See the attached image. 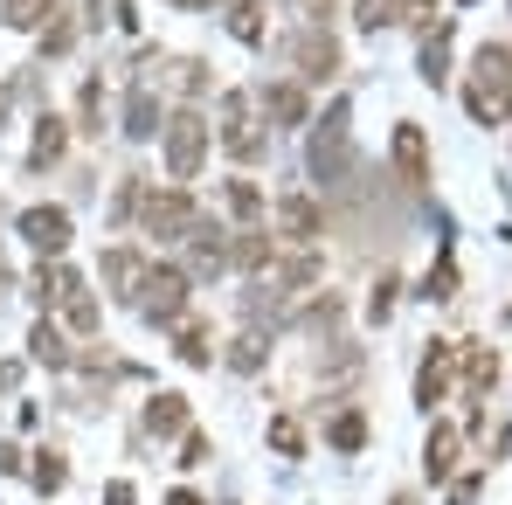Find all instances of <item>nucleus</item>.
I'll list each match as a JSON object with an SVG mask.
<instances>
[{
    "label": "nucleus",
    "mask_w": 512,
    "mask_h": 505,
    "mask_svg": "<svg viewBox=\"0 0 512 505\" xmlns=\"http://www.w3.org/2000/svg\"><path fill=\"white\" fill-rule=\"evenodd\" d=\"M471 70H478V77H471V90H464L471 118H478V125H499V118L512 111V49H506V42H485Z\"/></svg>",
    "instance_id": "f257e3e1"
},
{
    "label": "nucleus",
    "mask_w": 512,
    "mask_h": 505,
    "mask_svg": "<svg viewBox=\"0 0 512 505\" xmlns=\"http://www.w3.org/2000/svg\"><path fill=\"white\" fill-rule=\"evenodd\" d=\"M139 305H146V319L173 326V319L187 312V277H180V270H167V263H153V270L139 277Z\"/></svg>",
    "instance_id": "f03ea898"
},
{
    "label": "nucleus",
    "mask_w": 512,
    "mask_h": 505,
    "mask_svg": "<svg viewBox=\"0 0 512 505\" xmlns=\"http://www.w3.org/2000/svg\"><path fill=\"white\" fill-rule=\"evenodd\" d=\"M201 153H208V125H201L194 111H180V118L167 125V173L173 180H194Z\"/></svg>",
    "instance_id": "7ed1b4c3"
},
{
    "label": "nucleus",
    "mask_w": 512,
    "mask_h": 505,
    "mask_svg": "<svg viewBox=\"0 0 512 505\" xmlns=\"http://www.w3.org/2000/svg\"><path fill=\"white\" fill-rule=\"evenodd\" d=\"M450 367H457V346H450V339H429L423 367H416V402H423V409H436V402L450 395Z\"/></svg>",
    "instance_id": "20e7f679"
},
{
    "label": "nucleus",
    "mask_w": 512,
    "mask_h": 505,
    "mask_svg": "<svg viewBox=\"0 0 512 505\" xmlns=\"http://www.w3.org/2000/svg\"><path fill=\"white\" fill-rule=\"evenodd\" d=\"M222 146H229L236 160H256V153H263V139H256V125H250V97H243V90L222 97Z\"/></svg>",
    "instance_id": "39448f33"
},
{
    "label": "nucleus",
    "mask_w": 512,
    "mask_h": 505,
    "mask_svg": "<svg viewBox=\"0 0 512 505\" xmlns=\"http://www.w3.org/2000/svg\"><path fill=\"white\" fill-rule=\"evenodd\" d=\"M194 229V201L167 187V194H146V236H187Z\"/></svg>",
    "instance_id": "423d86ee"
},
{
    "label": "nucleus",
    "mask_w": 512,
    "mask_h": 505,
    "mask_svg": "<svg viewBox=\"0 0 512 505\" xmlns=\"http://www.w3.org/2000/svg\"><path fill=\"white\" fill-rule=\"evenodd\" d=\"M21 236L42 256H63L70 250V208H28V215H21Z\"/></svg>",
    "instance_id": "0eeeda50"
},
{
    "label": "nucleus",
    "mask_w": 512,
    "mask_h": 505,
    "mask_svg": "<svg viewBox=\"0 0 512 505\" xmlns=\"http://www.w3.org/2000/svg\"><path fill=\"white\" fill-rule=\"evenodd\" d=\"M395 167L409 187H423L429 180V153H423V125H395Z\"/></svg>",
    "instance_id": "6e6552de"
},
{
    "label": "nucleus",
    "mask_w": 512,
    "mask_h": 505,
    "mask_svg": "<svg viewBox=\"0 0 512 505\" xmlns=\"http://www.w3.org/2000/svg\"><path fill=\"white\" fill-rule=\"evenodd\" d=\"M450 471H457V429H450V422H436V429H429V443H423V478L443 485Z\"/></svg>",
    "instance_id": "1a4fd4ad"
},
{
    "label": "nucleus",
    "mask_w": 512,
    "mask_h": 505,
    "mask_svg": "<svg viewBox=\"0 0 512 505\" xmlns=\"http://www.w3.org/2000/svg\"><path fill=\"white\" fill-rule=\"evenodd\" d=\"M277 222H284V236H298V243H312V236H319V201H312V194H284V208H277Z\"/></svg>",
    "instance_id": "9d476101"
},
{
    "label": "nucleus",
    "mask_w": 512,
    "mask_h": 505,
    "mask_svg": "<svg viewBox=\"0 0 512 505\" xmlns=\"http://www.w3.org/2000/svg\"><path fill=\"white\" fill-rule=\"evenodd\" d=\"M146 429L153 436H180L187 429V395H153L146 402Z\"/></svg>",
    "instance_id": "9b49d317"
},
{
    "label": "nucleus",
    "mask_w": 512,
    "mask_h": 505,
    "mask_svg": "<svg viewBox=\"0 0 512 505\" xmlns=\"http://www.w3.org/2000/svg\"><path fill=\"white\" fill-rule=\"evenodd\" d=\"M125 132H132V139H153V132H160V104H153L146 84L132 90V104H125Z\"/></svg>",
    "instance_id": "f8f14e48"
},
{
    "label": "nucleus",
    "mask_w": 512,
    "mask_h": 505,
    "mask_svg": "<svg viewBox=\"0 0 512 505\" xmlns=\"http://www.w3.org/2000/svg\"><path fill=\"white\" fill-rule=\"evenodd\" d=\"M263 111H277L284 125H305V90H298V84H277V90H263Z\"/></svg>",
    "instance_id": "ddd939ff"
},
{
    "label": "nucleus",
    "mask_w": 512,
    "mask_h": 505,
    "mask_svg": "<svg viewBox=\"0 0 512 505\" xmlns=\"http://www.w3.org/2000/svg\"><path fill=\"white\" fill-rule=\"evenodd\" d=\"M28 353H35V360H49V367H70V346H63V333H56L49 319L28 333Z\"/></svg>",
    "instance_id": "4468645a"
},
{
    "label": "nucleus",
    "mask_w": 512,
    "mask_h": 505,
    "mask_svg": "<svg viewBox=\"0 0 512 505\" xmlns=\"http://www.w3.org/2000/svg\"><path fill=\"white\" fill-rule=\"evenodd\" d=\"M70 291H77V277H70V270H56V263H42V270H35V298H42V305H63Z\"/></svg>",
    "instance_id": "2eb2a0df"
},
{
    "label": "nucleus",
    "mask_w": 512,
    "mask_h": 505,
    "mask_svg": "<svg viewBox=\"0 0 512 505\" xmlns=\"http://www.w3.org/2000/svg\"><path fill=\"white\" fill-rule=\"evenodd\" d=\"M464 374H471V395H485V388L499 381V353H485V346H464Z\"/></svg>",
    "instance_id": "dca6fc26"
},
{
    "label": "nucleus",
    "mask_w": 512,
    "mask_h": 505,
    "mask_svg": "<svg viewBox=\"0 0 512 505\" xmlns=\"http://www.w3.org/2000/svg\"><path fill=\"white\" fill-rule=\"evenodd\" d=\"M395 21H402V0H360L353 7V28H367V35L374 28H395Z\"/></svg>",
    "instance_id": "f3484780"
},
{
    "label": "nucleus",
    "mask_w": 512,
    "mask_h": 505,
    "mask_svg": "<svg viewBox=\"0 0 512 505\" xmlns=\"http://www.w3.org/2000/svg\"><path fill=\"white\" fill-rule=\"evenodd\" d=\"M298 63H305V77H333V70H340V49H333V42H319V35H312V42H305V49H298Z\"/></svg>",
    "instance_id": "a211bd4d"
},
{
    "label": "nucleus",
    "mask_w": 512,
    "mask_h": 505,
    "mask_svg": "<svg viewBox=\"0 0 512 505\" xmlns=\"http://www.w3.org/2000/svg\"><path fill=\"white\" fill-rule=\"evenodd\" d=\"M180 360H187V367H208V360H215V353H208V326H201V319H187V326H180Z\"/></svg>",
    "instance_id": "6ab92c4d"
},
{
    "label": "nucleus",
    "mask_w": 512,
    "mask_h": 505,
    "mask_svg": "<svg viewBox=\"0 0 512 505\" xmlns=\"http://www.w3.org/2000/svg\"><path fill=\"white\" fill-rule=\"evenodd\" d=\"M28 478H35V492H63V485H70V464H63L56 450H42V464H35Z\"/></svg>",
    "instance_id": "aec40b11"
},
{
    "label": "nucleus",
    "mask_w": 512,
    "mask_h": 505,
    "mask_svg": "<svg viewBox=\"0 0 512 505\" xmlns=\"http://www.w3.org/2000/svg\"><path fill=\"white\" fill-rule=\"evenodd\" d=\"M326 436H333V450H360V443H367V416H360V409H346Z\"/></svg>",
    "instance_id": "412c9836"
},
{
    "label": "nucleus",
    "mask_w": 512,
    "mask_h": 505,
    "mask_svg": "<svg viewBox=\"0 0 512 505\" xmlns=\"http://www.w3.org/2000/svg\"><path fill=\"white\" fill-rule=\"evenodd\" d=\"M42 14H49V0H0V21L7 28H35Z\"/></svg>",
    "instance_id": "4be33fe9"
},
{
    "label": "nucleus",
    "mask_w": 512,
    "mask_h": 505,
    "mask_svg": "<svg viewBox=\"0 0 512 505\" xmlns=\"http://www.w3.org/2000/svg\"><path fill=\"white\" fill-rule=\"evenodd\" d=\"M229 263H243V270H263V263H270V236H243V243H236V250H229Z\"/></svg>",
    "instance_id": "5701e85b"
},
{
    "label": "nucleus",
    "mask_w": 512,
    "mask_h": 505,
    "mask_svg": "<svg viewBox=\"0 0 512 505\" xmlns=\"http://www.w3.org/2000/svg\"><path fill=\"white\" fill-rule=\"evenodd\" d=\"M423 298H429V305H436V298H457V270H450V256L423 277Z\"/></svg>",
    "instance_id": "b1692460"
},
{
    "label": "nucleus",
    "mask_w": 512,
    "mask_h": 505,
    "mask_svg": "<svg viewBox=\"0 0 512 505\" xmlns=\"http://www.w3.org/2000/svg\"><path fill=\"white\" fill-rule=\"evenodd\" d=\"M56 153H63V118H42V132H35V167L56 160Z\"/></svg>",
    "instance_id": "393cba45"
},
{
    "label": "nucleus",
    "mask_w": 512,
    "mask_h": 505,
    "mask_svg": "<svg viewBox=\"0 0 512 505\" xmlns=\"http://www.w3.org/2000/svg\"><path fill=\"white\" fill-rule=\"evenodd\" d=\"M229 28H236L243 42H256V35H263V21H256V0H236V7H229Z\"/></svg>",
    "instance_id": "a878e982"
},
{
    "label": "nucleus",
    "mask_w": 512,
    "mask_h": 505,
    "mask_svg": "<svg viewBox=\"0 0 512 505\" xmlns=\"http://www.w3.org/2000/svg\"><path fill=\"white\" fill-rule=\"evenodd\" d=\"M70 326H77V333H90V326H97V298H84V284L70 291Z\"/></svg>",
    "instance_id": "bb28decb"
},
{
    "label": "nucleus",
    "mask_w": 512,
    "mask_h": 505,
    "mask_svg": "<svg viewBox=\"0 0 512 505\" xmlns=\"http://www.w3.org/2000/svg\"><path fill=\"white\" fill-rule=\"evenodd\" d=\"M270 443H277V450H284V457H298V450H305V436H298V422H270Z\"/></svg>",
    "instance_id": "cd10ccee"
},
{
    "label": "nucleus",
    "mask_w": 512,
    "mask_h": 505,
    "mask_svg": "<svg viewBox=\"0 0 512 505\" xmlns=\"http://www.w3.org/2000/svg\"><path fill=\"white\" fill-rule=\"evenodd\" d=\"M229 208H236V215H256V208H263V194H256L250 180H236V187H229Z\"/></svg>",
    "instance_id": "c85d7f7f"
},
{
    "label": "nucleus",
    "mask_w": 512,
    "mask_h": 505,
    "mask_svg": "<svg viewBox=\"0 0 512 505\" xmlns=\"http://www.w3.org/2000/svg\"><path fill=\"white\" fill-rule=\"evenodd\" d=\"M395 291H402V284H395V277H381V291L367 298V312H374V319H388V312H395Z\"/></svg>",
    "instance_id": "c756f323"
},
{
    "label": "nucleus",
    "mask_w": 512,
    "mask_h": 505,
    "mask_svg": "<svg viewBox=\"0 0 512 505\" xmlns=\"http://www.w3.org/2000/svg\"><path fill=\"white\" fill-rule=\"evenodd\" d=\"M180 464H208V436H201V429H187V443H180Z\"/></svg>",
    "instance_id": "7c9ffc66"
},
{
    "label": "nucleus",
    "mask_w": 512,
    "mask_h": 505,
    "mask_svg": "<svg viewBox=\"0 0 512 505\" xmlns=\"http://www.w3.org/2000/svg\"><path fill=\"white\" fill-rule=\"evenodd\" d=\"M256 360H263V346H256V339H236V353H229V367H243V374H250Z\"/></svg>",
    "instance_id": "2f4dec72"
},
{
    "label": "nucleus",
    "mask_w": 512,
    "mask_h": 505,
    "mask_svg": "<svg viewBox=\"0 0 512 505\" xmlns=\"http://www.w3.org/2000/svg\"><path fill=\"white\" fill-rule=\"evenodd\" d=\"M111 505H132V485H125V478L111 485Z\"/></svg>",
    "instance_id": "473e14b6"
},
{
    "label": "nucleus",
    "mask_w": 512,
    "mask_h": 505,
    "mask_svg": "<svg viewBox=\"0 0 512 505\" xmlns=\"http://www.w3.org/2000/svg\"><path fill=\"white\" fill-rule=\"evenodd\" d=\"M167 505H201V499H194V492H173V499Z\"/></svg>",
    "instance_id": "72a5a7b5"
},
{
    "label": "nucleus",
    "mask_w": 512,
    "mask_h": 505,
    "mask_svg": "<svg viewBox=\"0 0 512 505\" xmlns=\"http://www.w3.org/2000/svg\"><path fill=\"white\" fill-rule=\"evenodd\" d=\"M312 14H319V21H326V14H333V0H312Z\"/></svg>",
    "instance_id": "f704fd0d"
},
{
    "label": "nucleus",
    "mask_w": 512,
    "mask_h": 505,
    "mask_svg": "<svg viewBox=\"0 0 512 505\" xmlns=\"http://www.w3.org/2000/svg\"><path fill=\"white\" fill-rule=\"evenodd\" d=\"M173 7H208V0H173Z\"/></svg>",
    "instance_id": "c9c22d12"
},
{
    "label": "nucleus",
    "mask_w": 512,
    "mask_h": 505,
    "mask_svg": "<svg viewBox=\"0 0 512 505\" xmlns=\"http://www.w3.org/2000/svg\"><path fill=\"white\" fill-rule=\"evenodd\" d=\"M395 505H416V499H409V492H402V499H395Z\"/></svg>",
    "instance_id": "e433bc0d"
}]
</instances>
